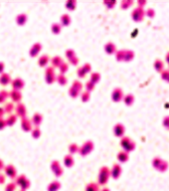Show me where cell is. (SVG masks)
<instances>
[{
	"label": "cell",
	"mask_w": 169,
	"mask_h": 191,
	"mask_svg": "<svg viewBox=\"0 0 169 191\" xmlns=\"http://www.w3.org/2000/svg\"><path fill=\"white\" fill-rule=\"evenodd\" d=\"M120 145L122 146V148L124 149V151H126L127 153H128L129 151H132L133 149L135 148V143H134V142H132L129 137H127V136H124V137L121 138Z\"/></svg>",
	"instance_id": "1"
},
{
	"label": "cell",
	"mask_w": 169,
	"mask_h": 191,
	"mask_svg": "<svg viewBox=\"0 0 169 191\" xmlns=\"http://www.w3.org/2000/svg\"><path fill=\"white\" fill-rule=\"evenodd\" d=\"M144 10L143 8L141 7H137L133 10L132 13H131V16H132V19L136 22H139V21H142V19L144 18Z\"/></svg>",
	"instance_id": "2"
},
{
	"label": "cell",
	"mask_w": 169,
	"mask_h": 191,
	"mask_svg": "<svg viewBox=\"0 0 169 191\" xmlns=\"http://www.w3.org/2000/svg\"><path fill=\"white\" fill-rule=\"evenodd\" d=\"M112 101H114V102H120L121 100L123 99L122 91L118 88L114 89V92H112Z\"/></svg>",
	"instance_id": "3"
},
{
	"label": "cell",
	"mask_w": 169,
	"mask_h": 191,
	"mask_svg": "<svg viewBox=\"0 0 169 191\" xmlns=\"http://www.w3.org/2000/svg\"><path fill=\"white\" fill-rule=\"evenodd\" d=\"M124 131H125V129H124V125H121V123H118V125H114V134H116V136H123V134H124Z\"/></svg>",
	"instance_id": "4"
},
{
	"label": "cell",
	"mask_w": 169,
	"mask_h": 191,
	"mask_svg": "<svg viewBox=\"0 0 169 191\" xmlns=\"http://www.w3.org/2000/svg\"><path fill=\"white\" fill-rule=\"evenodd\" d=\"M154 69L157 72L161 73V72L164 70V63H163V61L160 60V59L155 60V62H154Z\"/></svg>",
	"instance_id": "5"
},
{
	"label": "cell",
	"mask_w": 169,
	"mask_h": 191,
	"mask_svg": "<svg viewBox=\"0 0 169 191\" xmlns=\"http://www.w3.org/2000/svg\"><path fill=\"white\" fill-rule=\"evenodd\" d=\"M120 172H121L120 165H118V164H114V167H112V175L114 177V178H118V177L120 175Z\"/></svg>",
	"instance_id": "6"
},
{
	"label": "cell",
	"mask_w": 169,
	"mask_h": 191,
	"mask_svg": "<svg viewBox=\"0 0 169 191\" xmlns=\"http://www.w3.org/2000/svg\"><path fill=\"white\" fill-rule=\"evenodd\" d=\"M105 52H107V54H114V52H116V45H114V43H112V42H109L105 46Z\"/></svg>",
	"instance_id": "7"
},
{
	"label": "cell",
	"mask_w": 169,
	"mask_h": 191,
	"mask_svg": "<svg viewBox=\"0 0 169 191\" xmlns=\"http://www.w3.org/2000/svg\"><path fill=\"white\" fill-rule=\"evenodd\" d=\"M91 143H92L91 142H86V143H84V146L81 148V151H80V152H81L83 155H86L87 153H89V152H90V151L93 149V147H94V146H91V147H89V145H90Z\"/></svg>",
	"instance_id": "8"
},
{
	"label": "cell",
	"mask_w": 169,
	"mask_h": 191,
	"mask_svg": "<svg viewBox=\"0 0 169 191\" xmlns=\"http://www.w3.org/2000/svg\"><path fill=\"white\" fill-rule=\"evenodd\" d=\"M123 101H124V103H125V105L126 106H131L133 104V102H134L133 95L128 94V95L124 96V97H123Z\"/></svg>",
	"instance_id": "9"
},
{
	"label": "cell",
	"mask_w": 169,
	"mask_h": 191,
	"mask_svg": "<svg viewBox=\"0 0 169 191\" xmlns=\"http://www.w3.org/2000/svg\"><path fill=\"white\" fill-rule=\"evenodd\" d=\"M118 160H120V162L127 161V159H128V153H127L126 151H124V150L120 151V152L118 154Z\"/></svg>",
	"instance_id": "10"
},
{
	"label": "cell",
	"mask_w": 169,
	"mask_h": 191,
	"mask_svg": "<svg viewBox=\"0 0 169 191\" xmlns=\"http://www.w3.org/2000/svg\"><path fill=\"white\" fill-rule=\"evenodd\" d=\"M23 85V81L21 79H16L14 80V82H13V88L15 89V90H20V89H22Z\"/></svg>",
	"instance_id": "11"
},
{
	"label": "cell",
	"mask_w": 169,
	"mask_h": 191,
	"mask_svg": "<svg viewBox=\"0 0 169 191\" xmlns=\"http://www.w3.org/2000/svg\"><path fill=\"white\" fill-rule=\"evenodd\" d=\"M41 50V45L40 44H35L33 47H32L31 51H30V53H31L32 56H35L38 54V52Z\"/></svg>",
	"instance_id": "12"
},
{
	"label": "cell",
	"mask_w": 169,
	"mask_h": 191,
	"mask_svg": "<svg viewBox=\"0 0 169 191\" xmlns=\"http://www.w3.org/2000/svg\"><path fill=\"white\" fill-rule=\"evenodd\" d=\"M10 82V77L7 75V74H3L2 77L0 78V83L3 85H7Z\"/></svg>",
	"instance_id": "13"
},
{
	"label": "cell",
	"mask_w": 169,
	"mask_h": 191,
	"mask_svg": "<svg viewBox=\"0 0 169 191\" xmlns=\"http://www.w3.org/2000/svg\"><path fill=\"white\" fill-rule=\"evenodd\" d=\"M134 57V53L132 51H125L124 53V60L123 61H130Z\"/></svg>",
	"instance_id": "14"
},
{
	"label": "cell",
	"mask_w": 169,
	"mask_h": 191,
	"mask_svg": "<svg viewBox=\"0 0 169 191\" xmlns=\"http://www.w3.org/2000/svg\"><path fill=\"white\" fill-rule=\"evenodd\" d=\"M167 167H168V162L165 161V160H162L161 164H160L159 167L157 168V170H159V171H161V172H163V171H165L166 169H167Z\"/></svg>",
	"instance_id": "15"
},
{
	"label": "cell",
	"mask_w": 169,
	"mask_h": 191,
	"mask_svg": "<svg viewBox=\"0 0 169 191\" xmlns=\"http://www.w3.org/2000/svg\"><path fill=\"white\" fill-rule=\"evenodd\" d=\"M161 78L165 82L169 83V70H163L161 72Z\"/></svg>",
	"instance_id": "16"
},
{
	"label": "cell",
	"mask_w": 169,
	"mask_h": 191,
	"mask_svg": "<svg viewBox=\"0 0 169 191\" xmlns=\"http://www.w3.org/2000/svg\"><path fill=\"white\" fill-rule=\"evenodd\" d=\"M162 160H163V159H161V158H159V157H155L154 159L152 160V165H153V167L157 169L158 167H159L160 164H161Z\"/></svg>",
	"instance_id": "17"
},
{
	"label": "cell",
	"mask_w": 169,
	"mask_h": 191,
	"mask_svg": "<svg viewBox=\"0 0 169 191\" xmlns=\"http://www.w3.org/2000/svg\"><path fill=\"white\" fill-rule=\"evenodd\" d=\"M65 164H66L67 166H71L72 164L74 163V160H73V157L71 155H67L66 157H65V160H64Z\"/></svg>",
	"instance_id": "18"
},
{
	"label": "cell",
	"mask_w": 169,
	"mask_h": 191,
	"mask_svg": "<svg viewBox=\"0 0 169 191\" xmlns=\"http://www.w3.org/2000/svg\"><path fill=\"white\" fill-rule=\"evenodd\" d=\"M16 110L18 112L19 116H24V114L26 112V108L23 105H19L18 107L16 108Z\"/></svg>",
	"instance_id": "19"
},
{
	"label": "cell",
	"mask_w": 169,
	"mask_h": 191,
	"mask_svg": "<svg viewBox=\"0 0 169 191\" xmlns=\"http://www.w3.org/2000/svg\"><path fill=\"white\" fill-rule=\"evenodd\" d=\"M26 16H27L26 14H20L18 17H17V19H16L17 22L20 24V25H22V24L26 21V19H27V17H26Z\"/></svg>",
	"instance_id": "20"
},
{
	"label": "cell",
	"mask_w": 169,
	"mask_h": 191,
	"mask_svg": "<svg viewBox=\"0 0 169 191\" xmlns=\"http://www.w3.org/2000/svg\"><path fill=\"white\" fill-rule=\"evenodd\" d=\"M61 21H62L63 25H69V23H70L71 21V18L69 17V15H63L62 18H61Z\"/></svg>",
	"instance_id": "21"
},
{
	"label": "cell",
	"mask_w": 169,
	"mask_h": 191,
	"mask_svg": "<svg viewBox=\"0 0 169 191\" xmlns=\"http://www.w3.org/2000/svg\"><path fill=\"white\" fill-rule=\"evenodd\" d=\"M49 61V58L47 57V55H44V56H41L40 60H39V63H40L41 66H45V65L48 63Z\"/></svg>",
	"instance_id": "22"
},
{
	"label": "cell",
	"mask_w": 169,
	"mask_h": 191,
	"mask_svg": "<svg viewBox=\"0 0 169 191\" xmlns=\"http://www.w3.org/2000/svg\"><path fill=\"white\" fill-rule=\"evenodd\" d=\"M124 53H125L124 50H120V51H118V53H116V59H118V61H123L124 60Z\"/></svg>",
	"instance_id": "23"
},
{
	"label": "cell",
	"mask_w": 169,
	"mask_h": 191,
	"mask_svg": "<svg viewBox=\"0 0 169 191\" xmlns=\"http://www.w3.org/2000/svg\"><path fill=\"white\" fill-rule=\"evenodd\" d=\"M33 121L36 123V125H39V123L42 121V116H41V114H36L35 116H34V118H33Z\"/></svg>",
	"instance_id": "24"
},
{
	"label": "cell",
	"mask_w": 169,
	"mask_h": 191,
	"mask_svg": "<svg viewBox=\"0 0 169 191\" xmlns=\"http://www.w3.org/2000/svg\"><path fill=\"white\" fill-rule=\"evenodd\" d=\"M146 15L149 17V18H153L155 15V11L154 9H152V8H148V10L146 11Z\"/></svg>",
	"instance_id": "25"
},
{
	"label": "cell",
	"mask_w": 169,
	"mask_h": 191,
	"mask_svg": "<svg viewBox=\"0 0 169 191\" xmlns=\"http://www.w3.org/2000/svg\"><path fill=\"white\" fill-rule=\"evenodd\" d=\"M162 123H163L164 127H166V129H169V116H166L165 118L163 119V121H162Z\"/></svg>",
	"instance_id": "26"
},
{
	"label": "cell",
	"mask_w": 169,
	"mask_h": 191,
	"mask_svg": "<svg viewBox=\"0 0 169 191\" xmlns=\"http://www.w3.org/2000/svg\"><path fill=\"white\" fill-rule=\"evenodd\" d=\"M131 4H132V2L131 1H123L122 3H121V6H122L123 9H126L128 6H130Z\"/></svg>",
	"instance_id": "27"
},
{
	"label": "cell",
	"mask_w": 169,
	"mask_h": 191,
	"mask_svg": "<svg viewBox=\"0 0 169 191\" xmlns=\"http://www.w3.org/2000/svg\"><path fill=\"white\" fill-rule=\"evenodd\" d=\"M32 134H33L34 137H38V136L40 135V131H39L38 127H36V129H34L33 131H32Z\"/></svg>",
	"instance_id": "28"
},
{
	"label": "cell",
	"mask_w": 169,
	"mask_h": 191,
	"mask_svg": "<svg viewBox=\"0 0 169 191\" xmlns=\"http://www.w3.org/2000/svg\"><path fill=\"white\" fill-rule=\"evenodd\" d=\"M22 127H23V129H26V131H29L30 129H31V125H30V121L29 123H24V121H22Z\"/></svg>",
	"instance_id": "29"
},
{
	"label": "cell",
	"mask_w": 169,
	"mask_h": 191,
	"mask_svg": "<svg viewBox=\"0 0 169 191\" xmlns=\"http://www.w3.org/2000/svg\"><path fill=\"white\" fill-rule=\"evenodd\" d=\"M52 30H53L54 33H59L60 30H61L60 25H56V24H54V25H53V28H52Z\"/></svg>",
	"instance_id": "30"
},
{
	"label": "cell",
	"mask_w": 169,
	"mask_h": 191,
	"mask_svg": "<svg viewBox=\"0 0 169 191\" xmlns=\"http://www.w3.org/2000/svg\"><path fill=\"white\" fill-rule=\"evenodd\" d=\"M77 148H78L77 145L74 144V146H73V144H72V145H71V146H70V151H71V152H72V150H76V149H77Z\"/></svg>",
	"instance_id": "31"
},
{
	"label": "cell",
	"mask_w": 169,
	"mask_h": 191,
	"mask_svg": "<svg viewBox=\"0 0 169 191\" xmlns=\"http://www.w3.org/2000/svg\"><path fill=\"white\" fill-rule=\"evenodd\" d=\"M5 123H6L3 121V119H0V125H1V129L4 127V125H5Z\"/></svg>",
	"instance_id": "32"
},
{
	"label": "cell",
	"mask_w": 169,
	"mask_h": 191,
	"mask_svg": "<svg viewBox=\"0 0 169 191\" xmlns=\"http://www.w3.org/2000/svg\"><path fill=\"white\" fill-rule=\"evenodd\" d=\"M165 60H166V62L168 63V65H169V52L167 54H166V56H165Z\"/></svg>",
	"instance_id": "33"
},
{
	"label": "cell",
	"mask_w": 169,
	"mask_h": 191,
	"mask_svg": "<svg viewBox=\"0 0 169 191\" xmlns=\"http://www.w3.org/2000/svg\"><path fill=\"white\" fill-rule=\"evenodd\" d=\"M2 166H3V163H2V161H1V160H0V167H1V168H2Z\"/></svg>",
	"instance_id": "34"
}]
</instances>
